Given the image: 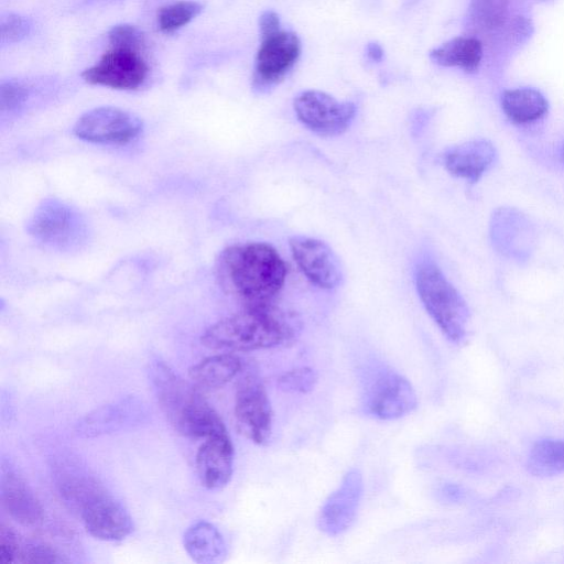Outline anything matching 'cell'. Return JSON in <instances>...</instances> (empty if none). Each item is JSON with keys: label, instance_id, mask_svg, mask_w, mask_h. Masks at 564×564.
Instances as JSON below:
<instances>
[{"label": "cell", "instance_id": "obj_1", "mask_svg": "<svg viewBox=\"0 0 564 564\" xmlns=\"http://www.w3.org/2000/svg\"><path fill=\"white\" fill-rule=\"evenodd\" d=\"M221 286L243 307L272 305L286 279L280 253L265 242H245L226 248L218 260Z\"/></svg>", "mask_w": 564, "mask_h": 564}, {"label": "cell", "instance_id": "obj_2", "mask_svg": "<svg viewBox=\"0 0 564 564\" xmlns=\"http://www.w3.org/2000/svg\"><path fill=\"white\" fill-rule=\"evenodd\" d=\"M297 322L273 304L243 307L210 325L202 335V344L225 351H252L278 347L292 341Z\"/></svg>", "mask_w": 564, "mask_h": 564}, {"label": "cell", "instance_id": "obj_3", "mask_svg": "<svg viewBox=\"0 0 564 564\" xmlns=\"http://www.w3.org/2000/svg\"><path fill=\"white\" fill-rule=\"evenodd\" d=\"M150 378L160 408L180 434L191 438H208L227 432L213 406L196 386L185 381L163 361L150 367Z\"/></svg>", "mask_w": 564, "mask_h": 564}, {"label": "cell", "instance_id": "obj_4", "mask_svg": "<svg viewBox=\"0 0 564 564\" xmlns=\"http://www.w3.org/2000/svg\"><path fill=\"white\" fill-rule=\"evenodd\" d=\"M419 297L443 335L454 344L467 336L468 306L457 289L433 262L422 263L415 275Z\"/></svg>", "mask_w": 564, "mask_h": 564}, {"label": "cell", "instance_id": "obj_5", "mask_svg": "<svg viewBox=\"0 0 564 564\" xmlns=\"http://www.w3.org/2000/svg\"><path fill=\"white\" fill-rule=\"evenodd\" d=\"M417 395L412 383L401 373L387 367H375L364 379L361 409L380 421H392L413 412Z\"/></svg>", "mask_w": 564, "mask_h": 564}, {"label": "cell", "instance_id": "obj_6", "mask_svg": "<svg viewBox=\"0 0 564 564\" xmlns=\"http://www.w3.org/2000/svg\"><path fill=\"white\" fill-rule=\"evenodd\" d=\"M235 419L239 433L257 445L271 437L273 411L262 380L254 372L245 373L237 383Z\"/></svg>", "mask_w": 564, "mask_h": 564}, {"label": "cell", "instance_id": "obj_7", "mask_svg": "<svg viewBox=\"0 0 564 564\" xmlns=\"http://www.w3.org/2000/svg\"><path fill=\"white\" fill-rule=\"evenodd\" d=\"M261 43L254 61L252 87L263 93L278 85L293 68L301 53L299 36L278 30L260 34Z\"/></svg>", "mask_w": 564, "mask_h": 564}, {"label": "cell", "instance_id": "obj_8", "mask_svg": "<svg viewBox=\"0 0 564 564\" xmlns=\"http://www.w3.org/2000/svg\"><path fill=\"white\" fill-rule=\"evenodd\" d=\"M148 75L143 52L110 46L97 63L82 73V78L90 85L134 90L144 84Z\"/></svg>", "mask_w": 564, "mask_h": 564}, {"label": "cell", "instance_id": "obj_9", "mask_svg": "<svg viewBox=\"0 0 564 564\" xmlns=\"http://www.w3.org/2000/svg\"><path fill=\"white\" fill-rule=\"evenodd\" d=\"M297 119L311 131L324 137L345 132L352 122L356 107L319 90H305L294 99Z\"/></svg>", "mask_w": 564, "mask_h": 564}, {"label": "cell", "instance_id": "obj_10", "mask_svg": "<svg viewBox=\"0 0 564 564\" xmlns=\"http://www.w3.org/2000/svg\"><path fill=\"white\" fill-rule=\"evenodd\" d=\"M73 132L91 143L127 144L140 135L142 121L117 107H98L80 116Z\"/></svg>", "mask_w": 564, "mask_h": 564}, {"label": "cell", "instance_id": "obj_11", "mask_svg": "<svg viewBox=\"0 0 564 564\" xmlns=\"http://www.w3.org/2000/svg\"><path fill=\"white\" fill-rule=\"evenodd\" d=\"M292 257L314 285L332 290L344 278L340 261L333 249L324 241L306 236H294L289 240Z\"/></svg>", "mask_w": 564, "mask_h": 564}, {"label": "cell", "instance_id": "obj_12", "mask_svg": "<svg viewBox=\"0 0 564 564\" xmlns=\"http://www.w3.org/2000/svg\"><path fill=\"white\" fill-rule=\"evenodd\" d=\"M362 492V474L357 468L349 469L324 501L317 518L318 529L329 536L347 531L356 519Z\"/></svg>", "mask_w": 564, "mask_h": 564}, {"label": "cell", "instance_id": "obj_13", "mask_svg": "<svg viewBox=\"0 0 564 564\" xmlns=\"http://www.w3.org/2000/svg\"><path fill=\"white\" fill-rule=\"evenodd\" d=\"M29 231L37 240L58 248L75 246L85 235L79 215L57 200L45 202L36 209Z\"/></svg>", "mask_w": 564, "mask_h": 564}, {"label": "cell", "instance_id": "obj_14", "mask_svg": "<svg viewBox=\"0 0 564 564\" xmlns=\"http://www.w3.org/2000/svg\"><path fill=\"white\" fill-rule=\"evenodd\" d=\"M86 531L101 541H120L133 530L126 508L107 490L90 500L79 512Z\"/></svg>", "mask_w": 564, "mask_h": 564}, {"label": "cell", "instance_id": "obj_15", "mask_svg": "<svg viewBox=\"0 0 564 564\" xmlns=\"http://www.w3.org/2000/svg\"><path fill=\"white\" fill-rule=\"evenodd\" d=\"M234 456L228 432L206 438L196 454V469L202 485L212 490L225 487L232 476Z\"/></svg>", "mask_w": 564, "mask_h": 564}, {"label": "cell", "instance_id": "obj_16", "mask_svg": "<svg viewBox=\"0 0 564 564\" xmlns=\"http://www.w3.org/2000/svg\"><path fill=\"white\" fill-rule=\"evenodd\" d=\"M496 156L492 143L480 139L448 149L443 162L452 175L476 183L494 165Z\"/></svg>", "mask_w": 564, "mask_h": 564}, {"label": "cell", "instance_id": "obj_17", "mask_svg": "<svg viewBox=\"0 0 564 564\" xmlns=\"http://www.w3.org/2000/svg\"><path fill=\"white\" fill-rule=\"evenodd\" d=\"M1 500L9 516L24 527L43 520V508L28 484L17 474L8 473L1 480Z\"/></svg>", "mask_w": 564, "mask_h": 564}, {"label": "cell", "instance_id": "obj_18", "mask_svg": "<svg viewBox=\"0 0 564 564\" xmlns=\"http://www.w3.org/2000/svg\"><path fill=\"white\" fill-rule=\"evenodd\" d=\"M484 56V46L476 36H457L435 47L430 58L444 67H456L466 73L478 70Z\"/></svg>", "mask_w": 564, "mask_h": 564}, {"label": "cell", "instance_id": "obj_19", "mask_svg": "<svg viewBox=\"0 0 564 564\" xmlns=\"http://www.w3.org/2000/svg\"><path fill=\"white\" fill-rule=\"evenodd\" d=\"M183 543L188 555L197 563L223 562L227 554L221 533L207 521L192 524L184 533Z\"/></svg>", "mask_w": 564, "mask_h": 564}, {"label": "cell", "instance_id": "obj_20", "mask_svg": "<svg viewBox=\"0 0 564 564\" xmlns=\"http://www.w3.org/2000/svg\"><path fill=\"white\" fill-rule=\"evenodd\" d=\"M242 369L243 364L238 356L224 352L209 356L192 366L188 376L196 387L218 389L236 378Z\"/></svg>", "mask_w": 564, "mask_h": 564}, {"label": "cell", "instance_id": "obj_21", "mask_svg": "<svg viewBox=\"0 0 564 564\" xmlns=\"http://www.w3.org/2000/svg\"><path fill=\"white\" fill-rule=\"evenodd\" d=\"M501 109L516 124H529L542 119L549 104L545 97L534 88H514L503 91Z\"/></svg>", "mask_w": 564, "mask_h": 564}, {"label": "cell", "instance_id": "obj_22", "mask_svg": "<svg viewBox=\"0 0 564 564\" xmlns=\"http://www.w3.org/2000/svg\"><path fill=\"white\" fill-rule=\"evenodd\" d=\"M56 486L65 505L78 514L90 500L106 490L93 476L74 468L61 470Z\"/></svg>", "mask_w": 564, "mask_h": 564}, {"label": "cell", "instance_id": "obj_23", "mask_svg": "<svg viewBox=\"0 0 564 564\" xmlns=\"http://www.w3.org/2000/svg\"><path fill=\"white\" fill-rule=\"evenodd\" d=\"M528 470L535 476H554L564 473V440L545 438L532 447Z\"/></svg>", "mask_w": 564, "mask_h": 564}, {"label": "cell", "instance_id": "obj_24", "mask_svg": "<svg viewBox=\"0 0 564 564\" xmlns=\"http://www.w3.org/2000/svg\"><path fill=\"white\" fill-rule=\"evenodd\" d=\"M511 0H471L468 20L473 29L490 33L501 29L507 21Z\"/></svg>", "mask_w": 564, "mask_h": 564}, {"label": "cell", "instance_id": "obj_25", "mask_svg": "<svg viewBox=\"0 0 564 564\" xmlns=\"http://www.w3.org/2000/svg\"><path fill=\"white\" fill-rule=\"evenodd\" d=\"M197 1H177L162 7L156 15L158 26L163 33H173L188 24L202 11Z\"/></svg>", "mask_w": 564, "mask_h": 564}, {"label": "cell", "instance_id": "obj_26", "mask_svg": "<svg viewBox=\"0 0 564 564\" xmlns=\"http://www.w3.org/2000/svg\"><path fill=\"white\" fill-rule=\"evenodd\" d=\"M317 381L316 370L303 366L284 371L276 379V384L284 392L305 394L314 390Z\"/></svg>", "mask_w": 564, "mask_h": 564}, {"label": "cell", "instance_id": "obj_27", "mask_svg": "<svg viewBox=\"0 0 564 564\" xmlns=\"http://www.w3.org/2000/svg\"><path fill=\"white\" fill-rule=\"evenodd\" d=\"M110 46L124 47L143 52L145 48V35L135 25L121 23L113 25L108 31Z\"/></svg>", "mask_w": 564, "mask_h": 564}, {"label": "cell", "instance_id": "obj_28", "mask_svg": "<svg viewBox=\"0 0 564 564\" xmlns=\"http://www.w3.org/2000/svg\"><path fill=\"white\" fill-rule=\"evenodd\" d=\"M1 45H11L24 40L32 30V22L29 18L18 13L2 15L0 22Z\"/></svg>", "mask_w": 564, "mask_h": 564}, {"label": "cell", "instance_id": "obj_29", "mask_svg": "<svg viewBox=\"0 0 564 564\" xmlns=\"http://www.w3.org/2000/svg\"><path fill=\"white\" fill-rule=\"evenodd\" d=\"M1 112H12L19 109L28 99L29 87L20 80H3L0 87Z\"/></svg>", "mask_w": 564, "mask_h": 564}, {"label": "cell", "instance_id": "obj_30", "mask_svg": "<svg viewBox=\"0 0 564 564\" xmlns=\"http://www.w3.org/2000/svg\"><path fill=\"white\" fill-rule=\"evenodd\" d=\"M19 562L21 563H59L63 558L50 545L41 542H29L22 545Z\"/></svg>", "mask_w": 564, "mask_h": 564}, {"label": "cell", "instance_id": "obj_31", "mask_svg": "<svg viewBox=\"0 0 564 564\" xmlns=\"http://www.w3.org/2000/svg\"><path fill=\"white\" fill-rule=\"evenodd\" d=\"M22 544L17 532L4 523L0 527V562L2 564L19 562Z\"/></svg>", "mask_w": 564, "mask_h": 564}, {"label": "cell", "instance_id": "obj_32", "mask_svg": "<svg viewBox=\"0 0 564 564\" xmlns=\"http://www.w3.org/2000/svg\"><path fill=\"white\" fill-rule=\"evenodd\" d=\"M280 19L276 12L272 10L264 11L259 19L260 34L270 33L280 30Z\"/></svg>", "mask_w": 564, "mask_h": 564}, {"label": "cell", "instance_id": "obj_33", "mask_svg": "<svg viewBox=\"0 0 564 564\" xmlns=\"http://www.w3.org/2000/svg\"><path fill=\"white\" fill-rule=\"evenodd\" d=\"M442 495L448 500H458L463 492L458 486L447 485L442 489Z\"/></svg>", "mask_w": 564, "mask_h": 564}, {"label": "cell", "instance_id": "obj_34", "mask_svg": "<svg viewBox=\"0 0 564 564\" xmlns=\"http://www.w3.org/2000/svg\"><path fill=\"white\" fill-rule=\"evenodd\" d=\"M367 54L372 61H380L383 56V51L379 44L369 43L367 46Z\"/></svg>", "mask_w": 564, "mask_h": 564}]
</instances>
